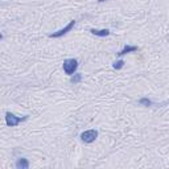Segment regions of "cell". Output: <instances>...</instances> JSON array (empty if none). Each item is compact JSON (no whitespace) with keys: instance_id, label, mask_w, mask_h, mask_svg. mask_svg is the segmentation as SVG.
<instances>
[{"instance_id":"6da1fadb","label":"cell","mask_w":169,"mask_h":169,"mask_svg":"<svg viewBox=\"0 0 169 169\" xmlns=\"http://www.w3.org/2000/svg\"><path fill=\"white\" fill-rule=\"evenodd\" d=\"M28 119V116H16L15 114H12V112H7L6 114V123L8 127H16V126H19L21 122H24V120H27Z\"/></svg>"},{"instance_id":"7a4b0ae2","label":"cell","mask_w":169,"mask_h":169,"mask_svg":"<svg viewBox=\"0 0 169 169\" xmlns=\"http://www.w3.org/2000/svg\"><path fill=\"white\" fill-rule=\"evenodd\" d=\"M78 67V61L75 58H67L63 61V71L67 75H73Z\"/></svg>"},{"instance_id":"3957f363","label":"cell","mask_w":169,"mask_h":169,"mask_svg":"<svg viewBox=\"0 0 169 169\" xmlns=\"http://www.w3.org/2000/svg\"><path fill=\"white\" fill-rule=\"evenodd\" d=\"M96 137H98V131L96 130H87V131H85V132L81 133V140L83 143H87V144L95 141Z\"/></svg>"},{"instance_id":"277c9868","label":"cell","mask_w":169,"mask_h":169,"mask_svg":"<svg viewBox=\"0 0 169 169\" xmlns=\"http://www.w3.org/2000/svg\"><path fill=\"white\" fill-rule=\"evenodd\" d=\"M74 24H75V21H74V20H71L65 28H62V29H60V31H57V32H54V33H50L49 37H50V39H58V37H62L63 35H66L67 32H70L71 29H73Z\"/></svg>"},{"instance_id":"5b68a950","label":"cell","mask_w":169,"mask_h":169,"mask_svg":"<svg viewBox=\"0 0 169 169\" xmlns=\"http://www.w3.org/2000/svg\"><path fill=\"white\" fill-rule=\"evenodd\" d=\"M139 48L137 46H133V45H126L123 49L120 50L119 53H118V56L119 57H122V56H124V54H127V53H132V52H136Z\"/></svg>"},{"instance_id":"8992f818","label":"cell","mask_w":169,"mask_h":169,"mask_svg":"<svg viewBox=\"0 0 169 169\" xmlns=\"http://www.w3.org/2000/svg\"><path fill=\"white\" fill-rule=\"evenodd\" d=\"M90 32L92 33L94 36H98V37H106L110 35V31L108 29H90Z\"/></svg>"},{"instance_id":"52a82bcc","label":"cell","mask_w":169,"mask_h":169,"mask_svg":"<svg viewBox=\"0 0 169 169\" xmlns=\"http://www.w3.org/2000/svg\"><path fill=\"white\" fill-rule=\"evenodd\" d=\"M16 168L17 169H28L29 168V161L24 157H20V159H17V161H16Z\"/></svg>"},{"instance_id":"ba28073f","label":"cell","mask_w":169,"mask_h":169,"mask_svg":"<svg viewBox=\"0 0 169 169\" xmlns=\"http://www.w3.org/2000/svg\"><path fill=\"white\" fill-rule=\"evenodd\" d=\"M81 79H82V75L81 74H74V75H71V83H78V82H81Z\"/></svg>"},{"instance_id":"9c48e42d","label":"cell","mask_w":169,"mask_h":169,"mask_svg":"<svg viewBox=\"0 0 169 169\" xmlns=\"http://www.w3.org/2000/svg\"><path fill=\"white\" fill-rule=\"evenodd\" d=\"M139 103L143 104V106H147V107H148V106L152 104V100H149L148 98H140V99H139Z\"/></svg>"},{"instance_id":"30bf717a","label":"cell","mask_w":169,"mask_h":169,"mask_svg":"<svg viewBox=\"0 0 169 169\" xmlns=\"http://www.w3.org/2000/svg\"><path fill=\"white\" fill-rule=\"evenodd\" d=\"M123 66H124V61L123 60H119V61H116L115 63H114V69H116V70L122 69Z\"/></svg>"},{"instance_id":"8fae6325","label":"cell","mask_w":169,"mask_h":169,"mask_svg":"<svg viewBox=\"0 0 169 169\" xmlns=\"http://www.w3.org/2000/svg\"><path fill=\"white\" fill-rule=\"evenodd\" d=\"M98 2H100V3H102V2H106V0H98Z\"/></svg>"}]
</instances>
